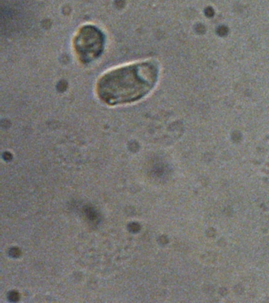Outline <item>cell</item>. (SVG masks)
Returning a JSON list of instances; mask_svg holds the SVG:
<instances>
[{
	"label": "cell",
	"mask_w": 269,
	"mask_h": 303,
	"mask_svg": "<svg viewBox=\"0 0 269 303\" xmlns=\"http://www.w3.org/2000/svg\"><path fill=\"white\" fill-rule=\"evenodd\" d=\"M158 67L144 61L108 71L98 80L96 92L99 99L110 106L132 103L148 95L158 79Z\"/></svg>",
	"instance_id": "cell-1"
},
{
	"label": "cell",
	"mask_w": 269,
	"mask_h": 303,
	"mask_svg": "<svg viewBox=\"0 0 269 303\" xmlns=\"http://www.w3.org/2000/svg\"><path fill=\"white\" fill-rule=\"evenodd\" d=\"M105 43L103 33L93 25L81 28L74 39V49L81 63H90L101 55Z\"/></svg>",
	"instance_id": "cell-2"
}]
</instances>
